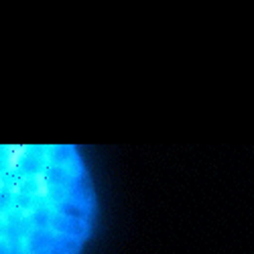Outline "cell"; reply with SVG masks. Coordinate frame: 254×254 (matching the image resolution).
I'll return each instance as SVG.
<instances>
[{"label": "cell", "mask_w": 254, "mask_h": 254, "mask_svg": "<svg viewBox=\"0 0 254 254\" xmlns=\"http://www.w3.org/2000/svg\"><path fill=\"white\" fill-rule=\"evenodd\" d=\"M12 205H14V193L10 191L8 185L0 183V218L6 216L12 209Z\"/></svg>", "instance_id": "3"}, {"label": "cell", "mask_w": 254, "mask_h": 254, "mask_svg": "<svg viewBox=\"0 0 254 254\" xmlns=\"http://www.w3.org/2000/svg\"><path fill=\"white\" fill-rule=\"evenodd\" d=\"M0 254H10V240L0 236Z\"/></svg>", "instance_id": "4"}, {"label": "cell", "mask_w": 254, "mask_h": 254, "mask_svg": "<svg viewBox=\"0 0 254 254\" xmlns=\"http://www.w3.org/2000/svg\"><path fill=\"white\" fill-rule=\"evenodd\" d=\"M53 216H55V207H51L45 201H41L27 218H29V224H31L33 230H49V226L53 222Z\"/></svg>", "instance_id": "2"}, {"label": "cell", "mask_w": 254, "mask_h": 254, "mask_svg": "<svg viewBox=\"0 0 254 254\" xmlns=\"http://www.w3.org/2000/svg\"><path fill=\"white\" fill-rule=\"evenodd\" d=\"M55 242L57 234H53L51 230H31L25 238V250L27 254H51Z\"/></svg>", "instance_id": "1"}]
</instances>
